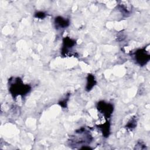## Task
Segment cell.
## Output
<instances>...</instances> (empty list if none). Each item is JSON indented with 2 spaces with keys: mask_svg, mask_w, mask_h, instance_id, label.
Listing matches in <instances>:
<instances>
[{
  "mask_svg": "<svg viewBox=\"0 0 150 150\" xmlns=\"http://www.w3.org/2000/svg\"><path fill=\"white\" fill-rule=\"evenodd\" d=\"M30 90V86L24 84L20 77H11L9 79V91L13 98H15L18 96L24 97Z\"/></svg>",
  "mask_w": 150,
  "mask_h": 150,
  "instance_id": "cell-1",
  "label": "cell"
},
{
  "mask_svg": "<svg viewBox=\"0 0 150 150\" xmlns=\"http://www.w3.org/2000/svg\"><path fill=\"white\" fill-rule=\"evenodd\" d=\"M70 25V21L67 18L58 16L54 19V26L56 29H64Z\"/></svg>",
  "mask_w": 150,
  "mask_h": 150,
  "instance_id": "cell-5",
  "label": "cell"
},
{
  "mask_svg": "<svg viewBox=\"0 0 150 150\" xmlns=\"http://www.w3.org/2000/svg\"><path fill=\"white\" fill-rule=\"evenodd\" d=\"M110 127V125L109 121H107L106 122L104 123L103 125H101L100 127H98L100 128L101 131H102L103 134L105 137H107L109 135Z\"/></svg>",
  "mask_w": 150,
  "mask_h": 150,
  "instance_id": "cell-7",
  "label": "cell"
},
{
  "mask_svg": "<svg viewBox=\"0 0 150 150\" xmlns=\"http://www.w3.org/2000/svg\"><path fill=\"white\" fill-rule=\"evenodd\" d=\"M136 63L141 66H145L150 59V55L145 48L139 49L133 54Z\"/></svg>",
  "mask_w": 150,
  "mask_h": 150,
  "instance_id": "cell-2",
  "label": "cell"
},
{
  "mask_svg": "<svg viewBox=\"0 0 150 150\" xmlns=\"http://www.w3.org/2000/svg\"><path fill=\"white\" fill-rule=\"evenodd\" d=\"M69 95L67 96V97L66 98V99H63L62 100V101H60L59 104H60V105L61 107H62L63 108H66V105H67V101L69 100Z\"/></svg>",
  "mask_w": 150,
  "mask_h": 150,
  "instance_id": "cell-10",
  "label": "cell"
},
{
  "mask_svg": "<svg viewBox=\"0 0 150 150\" xmlns=\"http://www.w3.org/2000/svg\"><path fill=\"white\" fill-rule=\"evenodd\" d=\"M76 44V42L75 40L71 39L69 37H65L63 39V46L62 48V54L64 56L67 55L70 50H71L73 46Z\"/></svg>",
  "mask_w": 150,
  "mask_h": 150,
  "instance_id": "cell-4",
  "label": "cell"
},
{
  "mask_svg": "<svg viewBox=\"0 0 150 150\" xmlns=\"http://www.w3.org/2000/svg\"><path fill=\"white\" fill-rule=\"evenodd\" d=\"M137 117L134 116L130 118V120L128 121V123L126 124L125 127L129 129V130H132L134 129L136 126H137Z\"/></svg>",
  "mask_w": 150,
  "mask_h": 150,
  "instance_id": "cell-8",
  "label": "cell"
},
{
  "mask_svg": "<svg viewBox=\"0 0 150 150\" xmlns=\"http://www.w3.org/2000/svg\"><path fill=\"white\" fill-rule=\"evenodd\" d=\"M96 80L94 76L91 74H88L87 78V84L86 86V90L87 91H90L93 87L96 84Z\"/></svg>",
  "mask_w": 150,
  "mask_h": 150,
  "instance_id": "cell-6",
  "label": "cell"
},
{
  "mask_svg": "<svg viewBox=\"0 0 150 150\" xmlns=\"http://www.w3.org/2000/svg\"><path fill=\"white\" fill-rule=\"evenodd\" d=\"M97 108L100 113L103 114L104 118L108 120L112 114L114 106L112 104L106 103L104 101H100L97 103Z\"/></svg>",
  "mask_w": 150,
  "mask_h": 150,
  "instance_id": "cell-3",
  "label": "cell"
},
{
  "mask_svg": "<svg viewBox=\"0 0 150 150\" xmlns=\"http://www.w3.org/2000/svg\"><path fill=\"white\" fill-rule=\"evenodd\" d=\"M46 14L45 12H42V11H39L35 13V17L36 18L40 19H42L43 18H45L46 17Z\"/></svg>",
  "mask_w": 150,
  "mask_h": 150,
  "instance_id": "cell-9",
  "label": "cell"
}]
</instances>
